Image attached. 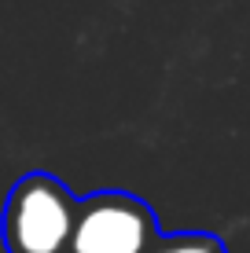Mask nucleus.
Here are the masks:
<instances>
[{
	"mask_svg": "<svg viewBox=\"0 0 250 253\" xmlns=\"http://www.w3.org/2000/svg\"><path fill=\"white\" fill-rule=\"evenodd\" d=\"M77 195L51 172H26L11 184L0 213L7 253H66Z\"/></svg>",
	"mask_w": 250,
	"mask_h": 253,
	"instance_id": "f257e3e1",
	"label": "nucleus"
},
{
	"mask_svg": "<svg viewBox=\"0 0 250 253\" xmlns=\"http://www.w3.org/2000/svg\"><path fill=\"white\" fill-rule=\"evenodd\" d=\"M158 235V213L140 195L107 187L77 198L66 253H144Z\"/></svg>",
	"mask_w": 250,
	"mask_h": 253,
	"instance_id": "f03ea898",
	"label": "nucleus"
},
{
	"mask_svg": "<svg viewBox=\"0 0 250 253\" xmlns=\"http://www.w3.org/2000/svg\"><path fill=\"white\" fill-rule=\"evenodd\" d=\"M144 253H228V246L210 231H162Z\"/></svg>",
	"mask_w": 250,
	"mask_h": 253,
	"instance_id": "7ed1b4c3",
	"label": "nucleus"
}]
</instances>
